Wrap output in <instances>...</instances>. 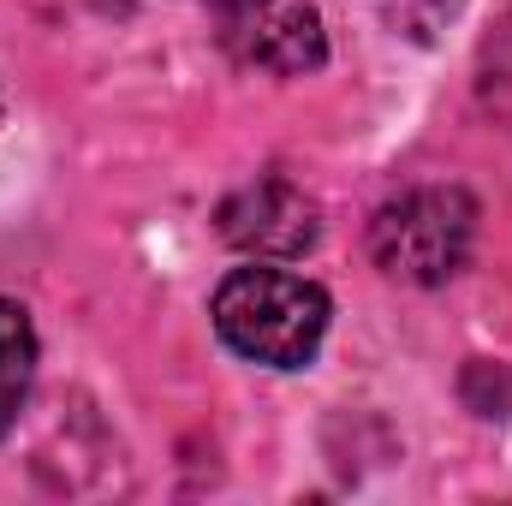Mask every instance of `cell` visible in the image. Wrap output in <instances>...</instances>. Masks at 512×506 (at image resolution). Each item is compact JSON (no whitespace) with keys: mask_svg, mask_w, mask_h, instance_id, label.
Wrapping results in <instances>:
<instances>
[{"mask_svg":"<svg viewBox=\"0 0 512 506\" xmlns=\"http://www.w3.org/2000/svg\"><path fill=\"white\" fill-rule=\"evenodd\" d=\"M221 340L268 370H304L328 334V292L286 268H233L215 292Z\"/></svg>","mask_w":512,"mask_h":506,"instance_id":"6da1fadb","label":"cell"},{"mask_svg":"<svg viewBox=\"0 0 512 506\" xmlns=\"http://www.w3.org/2000/svg\"><path fill=\"white\" fill-rule=\"evenodd\" d=\"M477 233V209L465 191L453 185H417L405 197H393L382 215L370 221V256L387 280L405 286H441L459 274V262L471 251Z\"/></svg>","mask_w":512,"mask_h":506,"instance_id":"7a4b0ae2","label":"cell"},{"mask_svg":"<svg viewBox=\"0 0 512 506\" xmlns=\"http://www.w3.org/2000/svg\"><path fill=\"white\" fill-rule=\"evenodd\" d=\"M221 12H227V36L239 42V54L268 72H286V78L316 72L328 54L316 0H233Z\"/></svg>","mask_w":512,"mask_h":506,"instance_id":"3957f363","label":"cell"},{"mask_svg":"<svg viewBox=\"0 0 512 506\" xmlns=\"http://www.w3.org/2000/svg\"><path fill=\"white\" fill-rule=\"evenodd\" d=\"M221 233L256 256H298L316 245V203L304 191H292L286 179H262L245 185L227 209H221Z\"/></svg>","mask_w":512,"mask_h":506,"instance_id":"277c9868","label":"cell"},{"mask_svg":"<svg viewBox=\"0 0 512 506\" xmlns=\"http://www.w3.org/2000/svg\"><path fill=\"white\" fill-rule=\"evenodd\" d=\"M30 376H36V328L24 316V304L0 298V435L18 423Z\"/></svg>","mask_w":512,"mask_h":506,"instance_id":"5b68a950","label":"cell"},{"mask_svg":"<svg viewBox=\"0 0 512 506\" xmlns=\"http://www.w3.org/2000/svg\"><path fill=\"white\" fill-rule=\"evenodd\" d=\"M489 96H501L512 108V18H507V30H501V42L489 48Z\"/></svg>","mask_w":512,"mask_h":506,"instance_id":"8992f818","label":"cell"},{"mask_svg":"<svg viewBox=\"0 0 512 506\" xmlns=\"http://www.w3.org/2000/svg\"><path fill=\"white\" fill-rule=\"evenodd\" d=\"M215 6H233V0H215Z\"/></svg>","mask_w":512,"mask_h":506,"instance_id":"52a82bcc","label":"cell"}]
</instances>
